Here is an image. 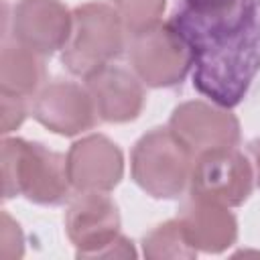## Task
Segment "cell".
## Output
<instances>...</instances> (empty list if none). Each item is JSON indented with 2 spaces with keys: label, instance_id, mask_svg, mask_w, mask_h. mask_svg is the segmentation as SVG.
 I'll list each match as a JSON object with an SVG mask.
<instances>
[{
  "label": "cell",
  "instance_id": "1",
  "mask_svg": "<svg viewBox=\"0 0 260 260\" xmlns=\"http://www.w3.org/2000/svg\"><path fill=\"white\" fill-rule=\"evenodd\" d=\"M193 57V87L234 108L260 71L258 0H177L167 20Z\"/></svg>",
  "mask_w": 260,
  "mask_h": 260
},
{
  "label": "cell",
  "instance_id": "2",
  "mask_svg": "<svg viewBox=\"0 0 260 260\" xmlns=\"http://www.w3.org/2000/svg\"><path fill=\"white\" fill-rule=\"evenodd\" d=\"M73 191L67 175V154L43 142L24 138L2 140V193L4 199L26 197L39 205H61Z\"/></svg>",
  "mask_w": 260,
  "mask_h": 260
},
{
  "label": "cell",
  "instance_id": "3",
  "mask_svg": "<svg viewBox=\"0 0 260 260\" xmlns=\"http://www.w3.org/2000/svg\"><path fill=\"white\" fill-rule=\"evenodd\" d=\"M128 47V32L114 4L85 2L73 8L71 35L61 49L69 73L87 79L108 67Z\"/></svg>",
  "mask_w": 260,
  "mask_h": 260
},
{
  "label": "cell",
  "instance_id": "4",
  "mask_svg": "<svg viewBox=\"0 0 260 260\" xmlns=\"http://www.w3.org/2000/svg\"><path fill=\"white\" fill-rule=\"evenodd\" d=\"M195 154L167 126L142 134L130 154L134 183L154 199H175L189 189Z\"/></svg>",
  "mask_w": 260,
  "mask_h": 260
},
{
  "label": "cell",
  "instance_id": "5",
  "mask_svg": "<svg viewBox=\"0 0 260 260\" xmlns=\"http://www.w3.org/2000/svg\"><path fill=\"white\" fill-rule=\"evenodd\" d=\"M130 69L148 87L179 85L193 69V57L183 37L169 24L158 22L128 41Z\"/></svg>",
  "mask_w": 260,
  "mask_h": 260
},
{
  "label": "cell",
  "instance_id": "6",
  "mask_svg": "<svg viewBox=\"0 0 260 260\" xmlns=\"http://www.w3.org/2000/svg\"><path fill=\"white\" fill-rule=\"evenodd\" d=\"M254 185L250 158L232 146L195 156L189 179V195L238 207L250 197Z\"/></svg>",
  "mask_w": 260,
  "mask_h": 260
},
{
  "label": "cell",
  "instance_id": "7",
  "mask_svg": "<svg viewBox=\"0 0 260 260\" xmlns=\"http://www.w3.org/2000/svg\"><path fill=\"white\" fill-rule=\"evenodd\" d=\"M30 114L47 130L61 136L81 134L100 122L89 89L71 79L47 81L32 95Z\"/></svg>",
  "mask_w": 260,
  "mask_h": 260
},
{
  "label": "cell",
  "instance_id": "8",
  "mask_svg": "<svg viewBox=\"0 0 260 260\" xmlns=\"http://www.w3.org/2000/svg\"><path fill=\"white\" fill-rule=\"evenodd\" d=\"M169 128L195 156L209 150L232 148L240 142V122L232 114V108L211 100L179 104L169 118Z\"/></svg>",
  "mask_w": 260,
  "mask_h": 260
},
{
  "label": "cell",
  "instance_id": "9",
  "mask_svg": "<svg viewBox=\"0 0 260 260\" xmlns=\"http://www.w3.org/2000/svg\"><path fill=\"white\" fill-rule=\"evenodd\" d=\"M65 232L77 258H93L120 234L118 205L102 191H79L67 205Z\"/></svg>",
  "mask_w": 260,
  "mask_h": 260
},
{
  "label": "cell",
  "instance_id": "10",
  "mask_svg": "<svg viewBox=\"0 0 260 260\" xmlns=\"http://www.w3.org/2000/svg\"><path fill=\"white\" fill-rule=\"evenodd\" d=\"M71 24L73 10L61 0H18L10 16V39L49 57L65 47Z\"/></svg>",
  "mask_w": 260,
  "mask_h": 260
},
{
  "label": "cell",
  "instance_id": "11",
  "mask_svg": "<svg viewBox=\"0 0 260 260\" xmlns=\"http://www.w3.org/2000/svg\"><path fill=\"white\" fill-rule=\"evenodd\" d=\"M67 175L73 191H112L124 175V156L104 134H89L67 150Z\"/></svg>",
  "mask_w": 260,
  "mask_h": 260
},
{
  "label": "cell",
  "instance_id": "12",
  "mask_svg": "<svg viewBox=\"0 0 260 260\" xmlns=\"http://www.w3.org/2000/svg\"><path fill=\"white\" fill-rule=\"evenodd\" d=\"M83 83L93 98L100 120L104 122L122 124L136 120L144 108V83L130 69L112 63L83 79Z\"/></svg>",
  "mask_w": 260,
  "mask_h": 260
},
{
  "label": "cell",
  "instance_id": "13",
  "mask_svg": "<svg viewBox=\"0 0 260 260\" xmlns=\"http://www.w3.org/2000/svg\"><path fill=\"white\" fill-rule=\"evenodd\" d=\"M191 246L197 252L221 254L238 238V221L228 205L189 195L177 213Z\"/></svg>",
  "mask_w": 260,
  "mask_h": 260
},
{
  "label": "cell",
  "instance_id": "14",
  "mask_svg": "<svg viewBox=\"0 0 260 260\" xmlns=\"http://www.w3.org/2000/svg\"><path fill=\"white\" fill-rule=\"evenodd\" d=\"M45 57L4 37L0 53V93H12L30 100L45 85Z\"/></svg>",
  "mask_w": 260,
  "mask_h": 260
},
{
  "label": "cell",
  "instance_id": "15",
  "mask_svg": "<svg viewBox=\"0 0 260 260\" xmlns=\"http://www.w3.org/2000/svg\"><path fill=\"white\" fill-rule=\"evenodd\" d=\"M142 254L150 260H162V258H195L197 250L191 246L181 221L169 219L152 228L142 238Z\"/></svg>",
  "mask_w": 260,
  "mask_h": 260
},
{
  "label": "cell",
  "instance_id": "16",
  "mask_svg": "<svg viewBox=\"0 0 260 260\" xmlns=\"http://www.w3.org/2000/svg\"><path fill=\"white\" fill-rule=\"evenodd\" d=\"M167 0H114V8L122 18L128 37L152 28L160 22Z\"/></svg>",
  "mask_w": 260,
  "mask_h": 260
},
{
  "label": "cell",
  "instance_id": "17",
  "mask_svg": "<svg viewBox=\"0 0 260 260\" xmlns=\"http://www.w3.org/2000/svg\"><path fill=\"white\" fill-rule=\"evenodd\" d=\"M28 112H30V104L26 98L2 93V98H0V132L4 136H8L10 132L18 130Z\"/></svg>",
  "mask_w": 260,
  "mask_h": 260
},
{
  "label": "cell",
  "instance_id": "18",
  "mask_svg": "<svg viewBox=\"0 0 260 260\" xmlns=\"http://www.w3.org/2000/svg\"><path fill=\"white\" fill-rule=\"evenodd\" d=\"M24 254V234L16 219L10 217L8 211H2L0 223V258L16 260Z\"/></svg>",
  "mask_w": 260,
  "mask_h": 260
},
{
  "label": "cell",
  "instance_id": "19",
  "mask_svg": "<svg viewBox=\"0 0 260 260\" xmlns=\"http://www.w3.org/2000/svg\"><path fill=\"white\" fill-rule=\"evenodd\" d=\"M136 250L132 246V242L128 238H124L122 234H118L110 244H106L102 250L95 252L93 258H134Z\"/></svg>",
  "mask_w": 260,
  "mask_h": 260
},
{
  "label": "cell",
  "instance_id": "20",
  "mask_svg": "<svg viewBox=\"0 0 260 260\" xmlns=\"http://www.w3.org/2000/svg\"><path fill=\"white\" fill-rule=\"evenodd\" d=\"M248 156L254 169V183L260 187V138H254L248 142Z\"/></svg>",
  "mask_w": 260,
  "mask_h": 260
},
{
  "label": "cell",
  "instance_id": "21",
  "mask_svg": "<svg viewBox=\"0 0 260 260\" xmlns=\"http://www.w3.org/2000/svg\"><path fill=\"white\" fill-rule=\"evenodd\" d=\"M258 6H260V0H258Z\"/></svg>",
  "mask_w": 260,
  "mask_h": 260
}]
</instances>
